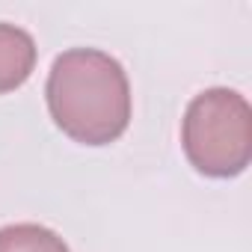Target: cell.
Listing matches in <instances>:
<instances>
[{"instance_id":"3","label":"cell","mask_w":252,"mask_h":252,"mask_svg":"<svg viewBox=\"0 0 252 252\" xmlns=\"http://www.w3.org/2000/svg\"><path fill=\"white\" fill-rule=\"evenodd\" d=\"M36 68V42L15 24H0V95L18 89Z\"/></svg>"},{"instance_id":"1","label":"cell","mask_w":252,"mask_h":252,"mask_svg":"<svg viewBox=\"0 0 252 252\" xmlns=\"http://www.w3.org/2000/svg\"><path fill=\"white\" fill-rule=\"evenodd\" d=\"M48 110L80 146H110L131 122V83L122 63L98 48L60 54L48 74Z\"/></svg>"},{"instance_id":"2","label":"cell","mask_w":252,"mask_h":252,"mask_svg":"<svg viewBox=\"0 0 252 252\" xmlns=\"http://www.w3.org/2000/svg\"><path fill=\"white\" fill-rule=\"evenodd\" d=\"M181 146L208 178H234L252 160V107L225 86L205 89L184 113Z\"/></svg>"},{"instance_id":"4","label":"cell","mask_w":252,"mask_h":252,"mask_svg":"<svg viewBox=\"0 0 252 252\" xmlns=\"http://www.w3.org/2000/svg\"><path fill=\"white\" fill-rule=\"evenodd\" d=\"M0 252H71L65 240L36 222H15L0 228Z\"/></svg>"}]
</instances>
